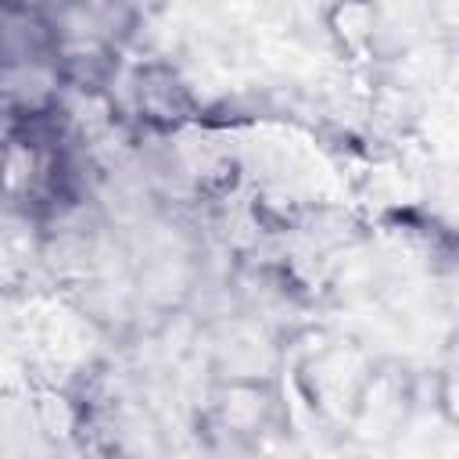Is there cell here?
Returning a JSON list of instances; mask_svg holds the SVG:
<instances>
[{"mask_svg":"<svg viewBox=\"0 0 459 459\" xmlns=\"http://www.w3.org/2000/svg\"><path fill=\"white\" fill-rule=\"evenodd\" d=\"M326 32L333 36V43L359 57L373 47L377 36V4L373 0H337L326 11Z\"/></svg>","mask_w":459,"mask_h":459,"instance_id":"6da1fadb","label":"cell"}]
</instances>
